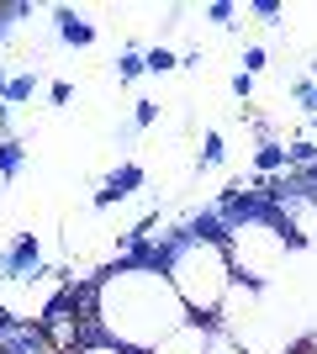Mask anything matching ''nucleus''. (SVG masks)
<instances>
[{
    "mask_svg": "<svg viewBox=\"0 0 317 354\" xmlns=\"http://www.w3.org/2000/svg\"><path fill=\"white\" fill-rule=\"evenodd\" d=\"M164 275H169V286L180 291L185 312H191L196 323H217L227 291H233V281H238V275H233V259H227V249H222L217 233L180 238V243L164 254Z\"/></svg>",
    "mask_w": 317,
    "mask_h": 354,
    "instance_id": "2",
    "label": "nucleus"
},
{
    "mask_svg": "<svg viewBox=\"0 0 317 354\" xmlns=\"http://www.w3.org/2000/svg\"><path fill=\"white\" fill-rule=\"evenodd\" d=\"M69 354H133V349H122V344H106V339H85V344H75Z\"/></svg>",
    "mask_w": 317,
    "mask_h": 354,
    "instance_id": "6",
    "label": "nucleus"
},
{
    "mask_svg": "<svg viewBox=\"0 0 317 354\" xmlns=\"http://www.w3.org/2000/svg\"><path fill=\"white\" fill-rule=\"evenodd\" d=\"M227 259H233V275L249 286H265L280 281V270H286V254H291V227L275 217H238L227 227L222 238Z\"/></svg>",
    "mask_w": 317,
    "mask_h": 354,
    "instance_id": "3",
    "label": "nucleus"
},
{
    "mask_svg": "<svg viewBox=\"0 0 317 354\" xmlns=\"http://www.w3.org/2000/svg\"><path fill=\"white\" fill-rule=\"evenodd\" d=\"M206 354H254V349H249L243 339H233V333H217V328H211V344H206Z\"/></svg>",
    "mask_w": 317,
    "mask_h": 354,
    "instance_id": "5",
    "label": "nucleus"
},
{
    "mask_svg": "<svg viewBox=\"0 0 317 354\" xmlns=\"http://www.w3.org/2000/svg\"><path fill=\"white\" fill-rule=\"evenodd\" d=\"M185 323H196V317L185 312L180 291L169 286L164 265H117L90 291V333L133 354H148Z\"/></svg>",
    "mask_w": 317,
    "mask_h": 354,
    "instance_id": "1",
    "label": "nucleus"
},
{
    "mask_svg": "<svg viewBox=\"0 0 317 354\" xmlns=\"http://www.w3.org/2000/svg\"><path fill=\"white\" fill-rule=\"evenodd\" d=\"M211 344V323H185L180 333H169L164 344H153L148 354H206Z\"/></svg>",
    "mask_w": 317,
    "mask_h": 354,
    "instance_id": "4",
    "label": "nucleus"
}]
</instances>
